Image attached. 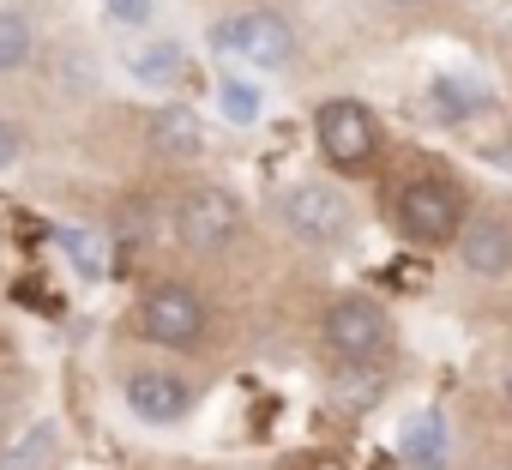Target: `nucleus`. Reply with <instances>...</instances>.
Returning <instances> with one entry per match:
<instances>
[{
  "mask_svg": "<svg viewBox=\"0 0 512 470\" xmlns=\"http://www.w3.org/2000/svg\"><path fill=\"white\" fill-rule=\"evenodd\" d=\"M211 49L223 61H247L260 73H278L296 61V31L278 19V13H229L211 25Z\"/></svg>",
  "mask_w": 512,
  "mask_h": 470,
  "instance_id": "nucleus-1",
  "label": "nucleus"
},
{
  "mask_svg": "<svg viewBox=\"0 0 512 470\" xmlns=\"http://www.w3.org/2000/svg\"><path fill=\"white\" fill-rule=\"evenodd\" d=\"M392 223H398L404 242L440 248V242H452L458 223H464V199H458V187H452V181L422 175V181H410V187L392 199Z\"/></svg>",
  "mask_w": 512,
  "mask_h": 470,
  "instance_id": "nucleus-2",
  "label": "nucleus"
},
{
  "mask_svg": "<svg viewBox=\"0 0 512 470\" xmlns=\"http://www.w3.org/2000/svg\"><path fill=\"white\" fill-rule=\"evenodd\" d=\"M314 139H320V157L338 163V169H368V157L380 151V127H374V115H368L356 97H332V103H320V115H314Z\"/></svg>",
  "mask_w": 512,
  "mask_h": 470,
  "instance_id": "nucleus-3",
  "label": "nucleus"
},
{
  "mask_svg": "<svg viewBox=\"0 0 512 470\" xmlns=\"http://www.w3.org/2000/svg\"><path fill=\"white\" fill-rule=\"evenodd\" d=\"M235 229H241L235 193H223V187H193V193H181V205H175V235H181L187 254H223V248L235 242Z\"/></svg>",
  "mask_w": 512,
  "mask_h": 470,
  "instance_id": "nucleus-4",
  "label": "nucleus"
},
{
  "mask_svg": "<svg viewBox=\"0 0 512 470\" xmlns=\"http://www.w3.org/2000/svg\"><path fill=\"white\" fill-rule=\"evenodd\" d=\"M139 326H145L151 344L187 350V344L205 338V302H199L187 284H157V290H145V302H139Z\"/></svg>",
  "mask_w": 512,
  "mask_h": 470,
  "instance_id": "nucleus-5",
  "label": "nucleus"
},
{
  "mask_svg": "<svg viewBox=\"0 0 512 470\" xmlns=\"http://www.w3.org/2000/svg\"><path fill=\"white\" fill-rule=\"evenodd\" d=\"M320 332H326V344H332L344 362H374V356L386 350V338H392L380 302H368V296H338V302L326 308Z\"/></svg>",
  "mask_w": 512,
  "mask_h": 470,
  "instance_id": "nucleus-6",
  "label": "nucleus"
},
{
  "mask_svg": "<svg viewBox=\"0 0 512 470\" xmlns=\"http://www.w3.org/2000/svg\"><path fill=\"white\" fill-rule=\"evenodd\" d=\"M278 211H284V223L302 235V242H344V235H350V205H344V193L326 187V181H296V187H284Z\"/></svg>",
  "mask_w": 512,
  "mask_h": 470,
  "instance_id": "nucleus-7",
  "label": "nucleus"
},
{
  "mask_svg": "<svg viewBox=\"0 0 512 470\" xmlns=\"http://www.w3.org/2000/svg\"><path fill=\"white\" fill-rule=\"evenodd\" d=\"M127 410H133L139 422H151V428H169V422H181V416L193 410V386H187L181 374L139 368V374L127 380Z\"/></svg>",
  "mask_w": 512,
  "mask_h": 470,
  "instance_id": "nucleus-8",
  "label": "nucleus"
},
{
  "mask_svg": "<svg viewBox=\"0 0 512 470\" xmlns=\"http://www.w3.org/2000/svg\"><path fill=\"white\" fill-rule=\"evenodd\" d=\"M458 254L476 278H506L512 272V223L506 217H476L458 235Z\"/></svg>",
  "mask_w": 512,
  "mask_h": 470,
  "instance_id": "nucleus-9",
  "label": "nucleus"
},
{
  "mask_svg": "<svg viewBox=\"0 0 512 470\" xmlns=\"http://www.w3.org/2000/svg\"><path fill=\"white\" fill-rule=\"evenodd\" d=\"M145 139H151L157 157H175V163L205 151V127H199V115H187V109H157L151 127H145Z\"/></svg>",
  "mask_w": 512,
  "mask_h": 470,
  "instance_id": "nucleus-10",
  "label": "nucleus"
},
{
  "mask_svg": "<svg viewBox=\"0 0 512 470\" xmlns=\"http://www.w3.org/2000/svg\"><path fill=\"white\" fill-rule=\"evenodd\" d=\"M404 458H410L416 470H446V422H440L434 410L404 428Z\"/></svg>",
  "mask_w": 512,
  "mask_h": 470,
  "instance_id": "nucleus-11",
  "label": "nucleus"
},
{
  "mask_svg": "<svg viewBox=\"0 0 512 470\" xmlns=\"http://www.w3.org/2000/svg\"><path fill=\"white\" fill-rule=\"evenodd\" d=\"M55 452H61V428L55 422H37L19 446H7L0 470H55Z\"/></svg>",
  "mask_w": 512,
  "mask_h": 470,
  "instance_id": "nucleus-12",
  "label": "nucleus"
},
{
  "mask_svg": "<svg viewBox=\"0 0 512 470\" xmlns=\"http://www.w3.org/2000/svg\"><path fill=\"white\" fill-rule=\"evenodd\" d=\"M55 248H67V260L79 266V278H103L109 272L103 242H97V235H85V229H55Z\"/></svg>",
  "mask_w": 512,
  "mask_h": 470,
  "instance_id": "nucleus-13",
  "label": "nucleus"
},
{
  "mask_svg": "<svg viewBox=\"0 0 512 470\" xmlns=\"http://www.w3.org/2000/svg\"><path fill=\"white\" fill-rule=\"evenodd\" d=\"M133 79H145V85H169V79H181V49H175V43H151V49H139V55H133Z\"/></svg>",
  "mask_w": 512,
  "mask_h": 470,
  "instance_id": "nucleus-14",
  "label": "nucleus"
},
{
  "mask_svg": "<svg viewBox=\"0 0 512 470\" xmlns=\"http://www.w3.org/2000/svg\"><path fill=\"white\" fill-rule=\"evenodd\" d=\"M31 61V25L25 13H0V73H19Z\"/></svg>",
  "mask_w": 512,
  "mask_h": 470,
  "instance_id": "nucleus-15",
  "label": "nucleus"
},
{
  "mask_svg": "<svg viewBox=\"0 0 512 470\" xmlns=\"http://www.w3.org/2000/svg\"><path fill=\"white\" fill-rule=\"evenodd\" d=\"M223 115L235 121V127H247V121H260V109H266V97H260V85H247V79H223Z\"/></svg>",
  "mask_w": 512,
  "mask_h": 470,
  "instance_id": "nucleus-16",
  "label": "nucleus"
},
{
  "mask_svg": "<svg viewBox=\"0 0 512 470\" xmlns=\"http://www.w3.org/2000/svg\"><path fill=\"white\" fill-rule=\"evenodd\" d=\"M103 13H115L121 25H145L151 19V0H103Z\"/></svg>",
  "mask_w": 512,
  "mask_h": 470,
  "instance_id": "nucleus-17",
  "label": "nucleus"
},
{
  "mask_svg": "<svg viewBox=\"0 0 512 470\" xmlns=\"http://www.w3.org/2000/svg\"><path fill=\"white\" fill-rule=\"evenodd\" d=\"M19 151H25L19 127H13V121H0V169H13V163H19Z\"/></svg>",
  "mask_w": 512,
  "mask_h": 470,
  "instance_id": "nucleus-18",
  "label": "nucleus"
},
{
  "mask_svg": "<svg viewBox=\"0 0 512 470\" xmlns=\"http://www.w3.org/2000/svg\"><path fill=\"white\" fill-rule=\"evenodd\" d=\"M506 398H512V368H506Z\"/></svg>",
  "mask_w": 512,
  "mask_h": 470,
  "instance_id": "nucleus-19",
  "label": "nucleus"
}]
</instances>
